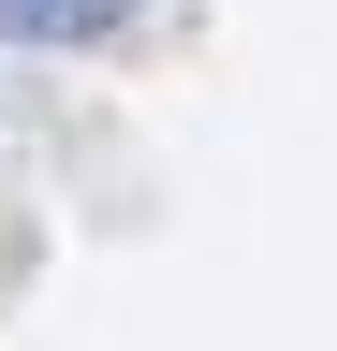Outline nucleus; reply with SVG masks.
Here are the masks:
<instances>
[{"label":"nucleus","instance_id":"1","mask_svg":"<svg viewBox=\"0 0 337 351\" xmlns=\"http://www.w3.org/2000/svg\"><path fill=\"white\" fill-rule=\"evenodd\" d=\"M132 0H0V44H117Z\"/></svg>","mask_w":337,"mask_h":351}]
</instances>
